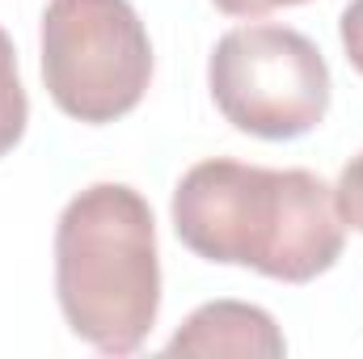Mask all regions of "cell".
Here are the masks:
<instances>
[{
  "instance_id": "cell-1",
  "label": "cell",
  "mask_w": 363,
  "mask_h": 359,
  "mask_svg": "<svg viewBox=\"0 0 363 359\" xmlns=\"http://www.w3.org/2000/svg\"><path fill=\"white\" fill-rule=\"evenodd\" d=\"M169 211L190 254L220 267H250L279 283H313L347 245L334 186L308 170L211 157L182 174Z\"/></svg>"
},
{
  "instance_id": "cell-2",
  "label": "cell",
  "mask_w": 363,
  "mask_h": 359,
  "mask_svg": "<svg viewBox=\"0 0 363 359\" xmlns=\"http://www.w3.org/2000/svg\"><path fill=\"white\" fill-rule=\"evenodd\" d=\"M55 300L101 355H131L161 313V254L148 199L127 182L77 190L55 220Z\"/></svg>"
},
{
  "instance_id": "cell-3",
  "label": "cell",
  "mask_w": 363,
  "mask_h": 359,
  "mask_svg": "<svg viewBox=\"0 0 363 359\" xmlns=\"http://www.w3.org/2000/svg\"><path fill=\"white\" fill-rule=\"evenodd\" d=\"M152 81V43L131 0H47L43 85L77 123L131 114Z\"/></svg>"
},
{
  "instance_id": "cell-4",
  "label": "cell",
  "mask_w": 363,
  "mask_h": 359,
  "mask_svg": "<svg viewBox=\"0 0 363 359\" xmlns=\"http://www.w3.org/2000/svg\"><path fill=\"white\" fill-rule=\"evenodd\" d=\"M216 110L245 136L296 140L330 114V64L321 47L291 26H237L207 60Z\"/></svg>"
},
{
  "instance_id": "cell-5",
  "label": "cell",
  "mask_w": 363,
  "mask_h": 359,
  "mask_svg": "<svg viewBox=\"0 0 363 359\" xmlns=\"http://www.w3.org/2000/svg\"><path fill=\"white\" fill-rule=\"evenodd\" d=\"M165 355H245L279 359L287 355V338L274 317L245 300H207L199 304L178 334L165 343Z\"/></svg>"
},
{
  "instance_id": "cell-6",
  "label": "cell",
  "mask_w": 363,
  "mask_h": 359,
  "mask_svg": "<svg viewBox=\"0 0 363 359\" xmlns=\"http://www.w3.org/2000/svg\"><path fill=\"white\" fill-rule=\"evenodd\" d=\"M26 123H30V97H26V85H21V77H17L13 38H9L4 26H0V157H9V153L21 144Z\"/></svg>"
},
{
  "instance_id": "cell-7",
  "label": "cell",
  "mask_w": 363,
  "mask_h": 359,
  "mask_svg": "<svg viewBox=\"0 0 363 359\" xmlns=\"http://www.w3.org/2000/svg\"><path fill=\"white\" fill-rule=\"evenodd\" d=\"M334 203H338V216L347 228L363 233V153H355L342 174H338V186H334Z\"/></svg>"
},
{
  "instance_id": "cell-8",
  "label": "cell",
  "mask_w": 363,
  "mask_h": 359,
  "mask_svg": "<svg viewBox=\"0 0 363 359\" xmlns=\"http://www.w3.org/2000/svg\"><path fill=\"white\" fill-rule=\"evenodd\" d=\"M338 34H342V51H347L351 68L363 77V0H351V4L342 9Z\"/></svg>"
},
{
  "instance_id": "cell-9",
  "label": "cell",
  "mask_w": 363,
  "mask_h": 359,
  "mask_svg": "<svg viewBox=\"0 0 363 359\" xmlns=\"http://www.w3.org/2000/svg\"><path fill=\"white\" fill-rule=\"evenodd\" d=\"M220 13L228 17H262V13H274V9H296V4H308V0H211Z\"/></svg>"
}]
</instances>
